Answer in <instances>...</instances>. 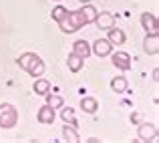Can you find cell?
<instances>
[{
  "instance_id": "cell-20",
  "label": "cell",
  "mask_w": 159,
  "mask_h": 143,
  "mask_svg": "<svg viewBox=\"0 0 159 143\" xmlns=\"http://www.w3.org/2000/svg\"><path fill=\"white\" fill-rule=\"evenodd\" d=\"M66 12H69V10H66L65 6H54L52 8V18L57 20V22H61V20L66 16Z\"/></svg>"
},
{
  "instance_id": "cell-7",
  "label": "cell",
  "mask_w": 159,
  "mask_h": 143,
  "mask_svg": "<svg viewBox=\"0 0 159 143\" xmlns=\"http://www.w3.org/2000/svg\"><path fill=\"white\" fill-rule=\"evenodd\" d=\"M143 50L147 54H157L159 53V36L157 32H149L143 40Z\"/></svg>"
},
{
  "instance_id": "cell-16",
  "label": "cell",
  "mask_w": 159,
  "mask_h": 143,
  "mask_svg": "<svg viewBox=\"0 0 159 143\" xmlns=\"http://www.w3.org/2000/svg\"><path fill=\"white\" fill-rule=\"evenodd\" d=\"M111 89L115 91V93H125V91H127V79L125 77H115L111 81Z\"/></svg>"
},
{
  "instance_id": "cell-18",
  "label": "cell",
  "mask_w": 159,
  "mask_h": 143,
  "mask_svg": "<svg viewBox=\"0 0 159 143\" xmlns=\"http://www.w3.org/2000/svg\"><path fill=\"white\" fill-rule=\"evenodd\" d=\"M61 117H62L65 123L70 125V127H77V119H75V111H73V109H62Z\"/></svg>"
},
{
  "instance_id": "cell-6",
  "label": "cell",
  "mask_w": 159,
  "mask_h": 143,
  "mask_svg": "<svg viewBox=\"0 0 159 143\" xmlns=\"http://www.w3.org/2000/svg\"><path fill=\"white\" fill-rule=\"evenodd\" d=\"M141 26L149 32H159V24H157V16L153 12H143L141 14Z\"/></svg>"
},
{
  "instance_id": "cell-12",
  "label": "cell",
  "mask_w": 159,
  "mask_h": 143,
  "mask_svg": "<svg viewBox=\"0 0 159 143\" xmlns=\"http://www.w3.org/2000/svg\"><path fill=\"white\" fill-rule=\"evenodd\" d=\"M109 43L111 44H123L125 43V32L121 30V28H115V26H111L109 28Z\"/></svg>"
},
{
  "instance_id": "cell-14",
  "label": "cell",
  "mask_w": 159,
  "mask_h": 143,
  "mask_svg": "<svg viewBox=\"0 0 159 143\" xmlns=\"http://www.w3.org/2000/svg\"><path fill=\"white\" fill-rule=\"evenodd\" d=\"M66 62H69V69L73 71V73H79V71L83 69V65H85V61H83L81 57H77L75 53L69 54V61H66Z\"/></svg>"
},
{
  "instance_id": "cell-15",
  "label": "cell",
  "mask_w": 159,
  "mask_h": 143,
  "mask_svg": "<svg viewBox=\"0 0 159 143\" xmlns=\"http://www.w3.org/2000/svg\"><path fill=\"white\" fill-rule=\"evenodd\" d=\"M62 137H65L66 141H73V143L81 141V137H79V133H77V127H70V125H65V127H62Z\"/></svg>"
},
{
  "instance_id": "cell-11",
  "label": "cell",
  "mask_w": 159,
  "mask_h": 143,
  "mask_svg": "<svg viewBox=\"0 0 159 143\" xmlns=\"http://www.w3.org/2000/svg\"><path fill=\"white\" fill-rule=\"evenodd\" d=\"M39 123H43V125H51L52 121H54V109L52 107H48V105H43V107L39 109Z\"/></svg>"
},
{
  "instance_id": "cell-9",
  "label": "cell",
  "mask_w": 159,
  "mask_h": 143,
  "mask_svg": "<svg viewBox=\"0 0 159 143\" xmlns=\"http://www.w3.org/2000/svg\"><path fill=\"white\" fill-rule=\"evenodd\" d=\"M137 133H139V139L151 141V139H155V137H157V127L153 123H141Z\"/></svg>"
},
{
  "instance_id": "cell-8",
  "label": "cell",
  "mask_w": 159,
  "mask_h": 143,
  "mask_svg": "<svg viewBox=\"0 0 159 143\" xmlns=\"http://www.w3.org/2000/svg\"><path fill=\"white\" fill-rule=\"evenodd\" d=\"M93 22L97 24L99 28H103V30H109L111 26H115V18H113L111 12H97Z\"/></svg>"
},
{
  "instance_id": "cell-19",
  "label": "cell",
  "mask_w": 159,
  "mask_h": 143,
  "mask_svg": "<svg viewBox=\"0 0 159 143\" xmlns=\"http://www.w3.org/2000/svg\"><path fill=\"white\" fill-rule=\"evenodd\" d=\"M47 105H48V107H52V109H61L62 107V97L61 95L47 93Z\"/></svg>"
},
{
  "instance_id": "cell-21",
  "label": "cell",
  "mask_w": 159,
  "mask_h": 143,
  "mask_svg": "<svg viewBox=\"0 0 159 143\" xmlns=\"http://www.w3.org/2000/svg\"><path fill=\"white\" fill-rule=\"evenodd\" d=\"M153 81H155V83L159 81V71H157V69H155V71H153Z\"/></svg>"
},
{
  "instance_id": "cell-5",
  "label": "cell",
  "mask_w": 159,
  "mask_h": 143,
  "mask_svg": "<svg viewBox=\"0 0 159 143\" xmlns=\"http://www.w3.org/2000/svg\"><path fill=\"white\" fill-rule=\"evenodd\" d=\"M91 53H95L97 57H109V54L113 53V44L109 43L107 39H99V40H95V43H93Z\"/></svg>"
},
{
  "instance_id": "cell-10",
  "label": "cell",
  "mask_w": 159,
  "mask_h": 143,
  "mask_svg": "<svg viewBox=\"0 0 159 143\" xmlns=\"http://www.w3.org/2000/svg\"><path fill=\"white\" fill-rule=\"evenodd\" d=\"M73 53L77 54V57H81L83 61H87V58L91 57V44L81 39V40H77V43L73 44Z\"/></svg>"
},
{
  "instance_id": "cell-13",
  "label": "cell",
  "mask_w": 159,
  "mask_h": 143,
  "mask_svg": "<svg viewBox=\"0 0 159 143\" xmlns=\"http://www.w3.org/2000/svg\"><path fill=\"white\" fill-rule=\"evenodd\" d=\"M81 109H83L85 113H89V115L97 113V109H99V103H97V99H93V97H85V99L81 101Z\"/></svg>"
},
{
  "instance_id": "cell-17",
  "label": "cell",
  "mask_w": 159,
  "mask_h": 143,
  "mask_svg": "<svg viewBox=\"0 0 159 143\" xmlns=\"http://www.w3.org/2000/svg\"><path fill=\"white\" fill-rule=\"evenodd\" d=\"M48 91H51V83H48L47 79H36V83H34V93L36 95H47Z\"/></svg>"
},
{
  "instance_id": "cell-3",
  "label": "cell",
  "mask_w": 159,
  "mask_h": 143,
  "mask_svg": "<svg viewBox=\"0 0 159 143\" xmlns=\"http://www.w3.org/2000/svg\"><path fill=\"white\" fill-rule=\"evenodd\" d=\"M18 123V111L10 103H0V127L12 129Z\"/></svg>"
},
{
  "instance_id": "cell-4",
  "label": "cell",
  "mask_w": 159,
  "mask_h": 143,
  "mask_svg": "<svg viewBox=\"0 0 159 143\" xmlns=\"http://www.w3.org/2000/svg\"><path fill=\"white\" fill-rule=\"evenodd\" d=\"M111 62H113V67H117L119 71H129V69L133 67L129 53H123V50H119V53H113V54H111Z\"/></svg>"
},
{
  "instance_id": "cell-22",
  "label": "cell",
  "mask_w": 159,
  "mask_h": 143,
  "mask_svg": "<svg viewBox=\"0 0 159 143\" xmlns=\"http://www.w3.org/2000/svg\"><path fill=\"white\" fill-rule=\"evenodd\" d=\"M79 2H83V4H89V2H91V0H79Z\"/></svg>"
},
{
  "instance_id": "cell-2",
  "label": "cell",
  "mask_w": 159,
  "mask_h": 143,
  "mask_svg": "<svg viewBox=\"0 0 159 143\" xmlns=\"http://www.w3.org/2000/svg\"><path fill=\"white\" fill-rule=\"evenodd\" d=\"M18 67L24 69L30 77H43V73H44L43 58H40L39 54H34V53H24L22 57L18 58Z\"/></svg>"
},
{
  "instance_id": "cell-1",
  "label": "cell",
  "mask_w": 159,
  "mask_h": 143,
  "mask_svg": "<svg viewBox=\"0 0 159 143\" xmlns=\"http://www.w3.org/2000/svg\"><path fill=\"white\" fill-rule=\"evenodd\" d=\"M97 16V8L93 4H83L79 10H73V12H66V16L58 22L62 32H77L81 30L85 24H91Z\"/></svg>"
}]
</instances>
